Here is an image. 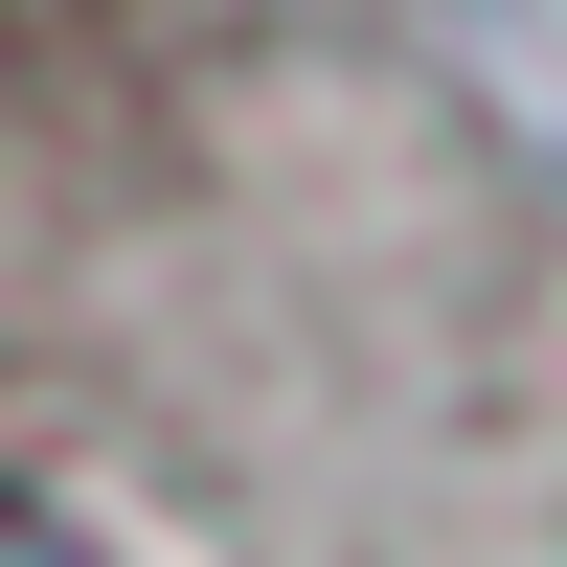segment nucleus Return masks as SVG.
Segmentation results:
<instances>
[{"label":"nucleus","mask_w":567,"mask_h":567,"mask_svg":"<svg viewBox=\"0 0 567 567\" xmlns=\"http://www.w3.org/2000/svg\"><path fill=\"white\" fill-rule=\"evenodd\" d=\"M0 567H114V545H69L45 499H0Z\"/></svg>","instance_id":"1"}]
</instances>
